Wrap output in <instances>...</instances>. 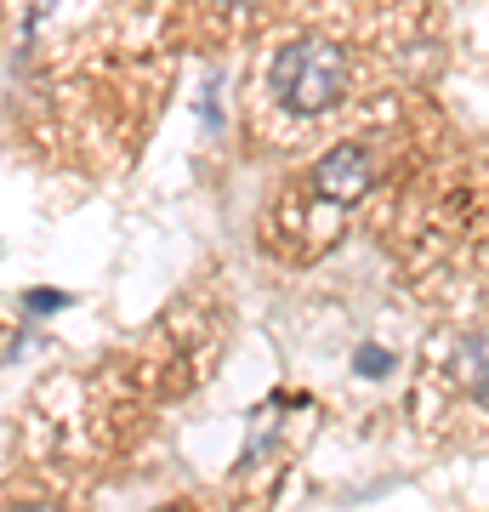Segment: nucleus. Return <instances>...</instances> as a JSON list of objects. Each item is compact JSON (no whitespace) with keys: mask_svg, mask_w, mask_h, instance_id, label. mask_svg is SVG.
<instances>
[{"mask_svg":"<svg viewBox=\"0 0 489 512\" xmlns=\"http://www.w3.org/2000/svg\"><path fill=\"white\" fill-rule=\"evenodd\" d=\"M387 370V353L381 348H359V376H381Z\"/></svg>","mask_w":489,"mask_h":512,"instance_id":"nucleus-5","label":"nucleus"},{"mask_svg":"<svg viewBox=\"0 0 489 512\" xmlns=\"http://www.w3.org/2000/svg\"><path fill=\"white\" fill-rule=\"evenodd\" d=\"M12 512H57V507H40V501H29V507H12Z\"/></svg>","mask_w":489,"mask_h":512,"instance_id":"nucleus-7","label":"nucleus"},{"mask_svg":"<svg viewBox=\"0 0 489 512\" xmlns=\"http://www.w3.org/2000/svg\"><path fill=\"white\" fill-rule=\"evenodd\" d=\"M455 376H461L467 387H478L489 376V330H478V336L461 342V353H455Z\"/></svg>","mask_w":489,"mask_h":512,"instance_id":"nucleus-3","label":"nucleus"},{"mask_svg":"<svg viewBox=\"0 0 489 512\" xmlns=\"http://www.w3.org/2000/svg\"><path fill=\"white\" fill-rule=\"evenodd\" d=\"M472 393H478V404H484V410H489V376H484V382H478V387H472Z\"/></svg>","mask_w":489,"mask_h":512,"instance_id":"nucleus-6","label":"nucleus"},{"mask_svg":"<svg viewBox=\"0 0 489 512\" xmlns=\"http://www.w3.org/2000/svg\"><path fill=\"white\" fill-rule=\"evenodd\" d=\"M63 302H69V296H57V291H29V296H23V308H29V313H57Z\"/></svg>","mask_w":489,"mask_h":512,"instance_id":"nucleus-4","label":"nucleus"},{"mask_svg":"<svg viewBox=\"0 0 489 512\" xmlns=\"http://www.w3.org/2000/svg\"><path fill=\"white\" fill-rule=\"evenodd\" d=\"M370 183H376V165H370V154H364L359 143H342V148H330L325 160L313 165V200H325V205H353L370 194Z\"/></svg>","mask_w":489,"mask_h":512,"instance_id":"nucleus-2","label":"nucleus"},{"mask_svg":"<svg viewBox=\"0 0 489 512\" xmlns=\"http://www.w3.org/2000/svg\"><path fill=\"white\" fill-rule=\"evenodd\" d=\"M342 86H347V57H342V46L325 40V35L290 40L285 52L273 57V97H279L290 114L336 109Z\"/></svg>","mask_w":489,"mask_h":512,"instance_id":"nucleus-1","label":"nucleus"}]
</instances>
